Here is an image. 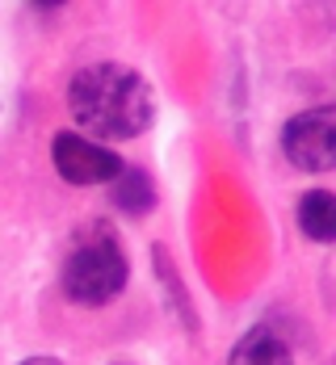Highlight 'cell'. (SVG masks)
<instances>
[{
    "label": "cell",
    "mask_w": 336,
    "mask_h": 365,
    "mask_svg": "<svg viewBox=\"0 0 336 365\" xmlns=\"http://www.w3.org/2000/svg\"><path fill=\"white\" fill-rule=\"evenodd\" d=\"M17 365H63V361H59V357H46V353H42V357H26V361H17Z\"/></svg>",
    "instance_id": "9"
},
{
    "label": "cell",
    "mask_w": 336,
    "mask_h": 365,
    "mask_svg": "<svg viewBox=\"0 0 336 365\" xmlns=\"http://www.w3.org/2000/svg\"><path fill=\"white\" fill-rule=\"evenodd\" d=\"M282 155L299 173H332L336 168V106H311V110L286 118L282 126Z\"/></svg>",
    "instance_id": "3"
},
{
    "label": "cell",
    "mask_w": 336,
    "mask_h": 365,
    "mask_svg": "<svg viewBox=\"0 0 336 365\" xmlns=\"http://www.w3.org/2000/svg\"><path fill=\"white\" fill-rule=\"evenodd\" d=\"M51 164H55V173L68 185L93 189V185H110L113 177L122 173L126 160H122L113 147L97 143V139H88V135H80V130H59V135L51 139Z\"/></svg>",
    "instance_id": "4"
},
{
    "label": "cell",
    "mask_w": 336,
    "mask_h": 365,
    "mask_svg": "<svg viewBox=\"0 0 336 365\" xmlns=\"http://www.w3.org/2000/svg\"><path fill=\"white\" fill-rule=\"evenodd\" d=\"M68 113L97 143H126L148 135L156 122V88L143 72L118 59L84 63L68 80Z\"/></svg>",
    "instance_id": "1"
},
{
    "label": "cell",
    "mask_w": 336,
    "mask_h": 365,
    "mask_svg": "<svg viewBox=\"0 0 336 365\" xmlns=\"http://www.w3.org/2000/svg\"><path fill=\"white\" fill-rule=\"evenodd\" d=\"M227 365H295V349L282 340V331H273L269 324H257L231 344Z\"/></svg>",
    "instance_id": "6"
},
{
    "label": "cell",
    "mask_w": 336,
    "mask_h": 365,
    "mask_svg": "<svg viewBox=\"0 0 336 365\" xmlns=\"http://www.w3.org/2000/svg\"><path fill=\"white\" fill-rule=\"evenodd\" d=\"M126 282H131V260H126L118 231L101 219L84 222L72 235L63 269H59L63 298L72 307H84V311H101L126 290Z\"/></svg>",
    "instance_id": "2"
},
{
    "label": "cell",
    "mask_w": 336,
    "mask_h": 365,
    "mask_svg": "<svg viewBox=\"0 0 336 365\" xmlns=\"http://www.w3.org/2000/svg\"><path fill=\"white\" fill-rule=\"evenodd\" d=\"M106 189H110V206L118 215H126V219H148L160 206V189L151 181V173L139 168V164H122V173Z\"/></svg>",
    "instance_id": "5"
},
{
    "label": "cell",
    "mask_w": 336,
    "mask_h": 365,
    "mask_svg": "<svg viewBox=\"0 0 336 365\" xmlns=\"http://www.w3.org/2000/svg\"><path fill=\"white\" fill-rule=\"evenodd\" d=\"M151 273H156V282H160V290H164V307L181 319V328H185L189 336H198V307H193L185 282H181V273H177V260L168 256L164 244H151Z\"/></svg>",
    "instance_id": "7"
},
{
    "label": "cell",
    "mask_w": 336,
    "mask_h": 365,
    "mask_svg": "<svg viewBox=\"0 0 336 365\" xmlns=\"http://www.w3.org/2000/svg\"><path fill=\"white\" fill-rule=\"evenodd\" d=\"M295 222L311 244H336V193L332 189H307L295 206Z\"/></svg>",
    "instance_id": "8"
}]
</instances>
